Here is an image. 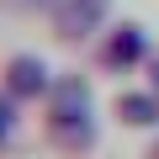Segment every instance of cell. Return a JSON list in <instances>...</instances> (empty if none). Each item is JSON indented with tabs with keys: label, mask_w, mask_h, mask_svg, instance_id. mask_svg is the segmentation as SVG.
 Returning a JSON list of instances; mask_svg holds the SVG:
<instances>
[{
	"label": "cell",
	"mask_w": 159,
	"mask_h": 159,
	"mask_svg": "<svg viewBox=\"0 0 159 159\" xmlns=\"http://www.w3.org/2000/svg\"><path fill=\"white\" fill-rule=\"evenodd\" d=\"M106 16V0H64V11H58V27L69 37H85L96 21Z\"/></svg>",
	"instance_id": "cell-1"
},
{
	"label": "cell",
	"mask_w": 159,
	"mask_h": 159,
	"mask_svg": "<svg viewBox=\"0 0 159 159\" xmlns=\"http://www.w3.org/2000/svg\"><path fill=\"white\" fill-rule=\"evenodd\" d=\"M11 90H21V96L43 90V64H37V58H16V64H11Z\"/></svg>",
	"instance_id": "cell-2"
},
{
	"label": "cell",
	"mask_w": 159,
	"mask_h": 159,
	"mask_svg": "<svg viewBox=\"0 0 159 159\" xmlns=\"http://www.w3.org/2000/svg\"><path fill=\"white\" fill-rule=\"evenodd\" d=\"M122 111H127V122H154V117H159V101H148V96H122Z\"/></svg>",
	"instance_id": "cell-3"
},
{
	"label": "cell",
	"mask_w": 159,
	"mask_h": 159,
	"mask_svg": "<svg viewBox=\"0 0 159 159\" xmlns=\"http://www.w3.org/2000/svg\"><path fill=\"white\" fill-rule=\"evenodd\" d=\"M138 48H143V37H138V27H122V37L111 43V58H138Z\"/></svg>",
	"instance_id": "cell-4"
},
{
	"label": "cell",
	"mask_w": 159,
	"mask_h": 159,
	"mask_svg": "<svg viewBox=\"0 0 159 159\" xmlns=\"http://www.w3.org/2000/svg\"><path fill=\"white\" fill-rule=\"evenodd\" d=\"M32 6H53V0H32Z\"/></svg>",
	"instance_id": "cell-5"
}]
</instances>
